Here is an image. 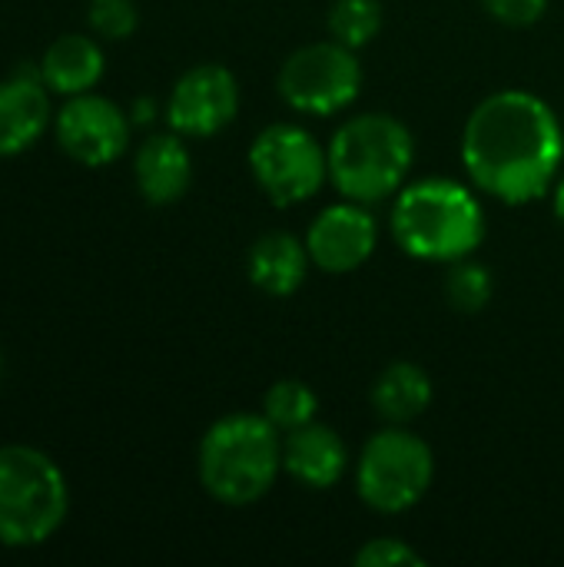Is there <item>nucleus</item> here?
I'll list each match as a JSON object with an SVG mask.
<instances>
[{
	"instance_id": "20e7f679",
	"label": "nucleus",
	"mask_w": 564,
	"mask_h": 567,
	"mask_svg": "<svg viewBox=\"0 0 564 567\" xmlns=\"http://www.w3.org/2000/svg\"><path fill=\"white\" fill-rule=\"evenodd\" d=\"M329 183L356 203H382L396 196L416 163V140L392 113H359L346 120L329 146Z\"/></svg>"
},
{
	"instance_id": "f03ea898",
	"label": "nucleus",
	"mask_w": 564,
	"mask_h": 567,
	"mask_svg": "<svg viewBox=\"0 0 564 567\" xmlns=\"http://www.w3.org/2000/svg\"><path fill=\"white\" fill-rule=\"evenodd\" d=\"M392 236L406 256L422 262L469 259L485 239V209L459 179L429 176L406 183L392 203Z\"/></svg>"
},
{
	"instance_id": "aec40b11",
	"label": "nucleus",
	"mask_w": 564,
	"mask_h": 567,
	"mask_svg": "<svg viewBox=\"0 0 564 567\" xmlns=\"http://www.w3.org/2000/svg\"><path fill=\"white\" fill-rule=\"evenodd\" d=\"M492 296H495V282H492V272L482 262H472V256L452 262V269L445 276V299H449L452 309L482 312L492 302Z\"/></svg>"
},
{
	"instance_id": "b1692460",
	"label": "nucleus",
	"mask_w": 564,
	"mask_h": 567,
	"mask_svg": "<svg viewBox=\"0 0 564 567\" xmlns=\"http://www.w3.org/2000/svg\"><path fill=\"white\" fill-rule=\"evenodd\" d=\"M552 206H555L558 223L564 226V176H558V183H555V189H552Z\"/></svg>"
},
{
	"instance_id": "412c9836",
	"label": "nucleus",
	"mask_w": 564,
	"mask_h": 567,
	"mask_svg": "<svg viewBox=\"0 0 564 567\" xmlns=\"http://www.w3.org/2000/svg\"><path fill=\"white\" fill-rule=\"evenodd\" d=\"M90 30L103 40H126L140 23V10L133 0H90Z\"/></svg>"
},
{
	"instance_id": "7ed1b4c3",
	"label": "nucleus",
	"mask_w": 564,
	"mask_h": 567,
	"mask_svg": "<svg viewBox=\"0 0 564 567\" xmlns=\"http://www.w3.org/2000/svg\"><path fill=\"white\" fill-rule=\"evenodd\" d=\"M196 468L199 485L219 505H256L283 472V432L266 415H223L206 429Z\"/></svg>"
},
{
	"instance_id": "39448f33",
	"label": "nucleus",
	"mask_w": 564,
	"mask_h": 567,
	"mask_svg": "<svg viewBox=\"0 0 564 567\" xmlns=\"http://www.w3.org/2000/svg\"><path fill=\"white\" fill-rule=\"evenodd\" d=\"M70 512V488L57 462L30 445L0 449V545L37 548Z\"/></svg>"
},
{
	"instance_id": "f3484780",
	"label": "nucleus",
	"mask_w": 564,
	"mask_h": 567,
	"mask_svg": "<svg viewBox=\"0 0 564 567\" xmlns=\"http://www.w3.org/2000/svg\"><path fill=\"white\" fill-rule=\"evenodd\" d=\"M432 405V379L416 362H392L372 385V409L389 425H409Z\"/></svg>"
},
{
	"instance_id": "dca6fc26",
	"label": "nucleus",
	"mask_w": 564,
	"mask_h": 567,
	"mask_svg": "<svg viewBox=\"0 0 564 567\" xmlns=\"http://www.w3.org/2000/svg\"><path fill=\"white\" fill-rule=\"evenodd\" d=\"M103 70H106V56L100 43L83 33L57 37L40 60V80L47 83V90L60 96L90 93L103 80Z\"/></svg>"
},
{
	"instance_id": "5701e85b",
	"label": "nucleus",
	"mask_w": 564,
	"mask_h": 567,
	"mask_svg": "<svg viewBox=\"0 0 564 567\" xmlns=\"http://www.w3.org/2000/svg\"><path fill=\"white\" fill-rule=\"evenodd\" d=\"M482 7L505 27H532L545 17L548 0H482Z\"/></svg>"
},
{
	"instance_id": "393cba45",
	"label": "nucleus",
	"mask_w": 564,
	"mask_h": 567,
	"mask_svg": "<svg viewBox=\"0 0 564 567\" xmlns=\"http://www.w3.org/2000/svg\"><path fill=\"white\" fill-rule=\"evenodd\" d=\"M146 120H153V103L150 100H140L133 106V123H146Z\"/></svg>"
},
{
	"instance_id": "2eb2a0df",
	"label": "nucleus",
	"mask_w": 564,
	"mask_h": 567,
	"mask_svg": "<svg viewBox=\"0 0 564 567\" xmlns=\"http://www.w3.org/2000/svg\"><path fill=\"white\" fill-rule=\"evenodd\" d=\"M309 266L312 259L306 239H296L293 233H266L253 243L246 256L249 282L273 299H286L296 289H302Z\"/></svg>"
},
{
	"instance_id": "1a4fd4ad",
	"label": "nucleus",
	"mask_w": 564,
	"mask_h": 567,
	"mask_svg": "<svg viewBox=\"0 0 564 567\" xmlns=\"http://www.w3.org/2000/svg\"><path fill=\"white\" fill-rule=\"evenodd\" d=\"M60 150L80 166H110L130 146V116L106 96L76 93L66 96L53 120Z\"/></svg>"
},
{
	"instance_id": "a211bd4d",
	"label": "nucleus",
	"mask_w": 564,
	"mask_h": 567,
	"mask_svg": "<svg viewBox=\"0 0 564 567\" xmlns=\"http://www.w3.org/2000/svg\"><path fill=\"white\" fill-rule=\"evenodd\" d=\"M316 412H319V395L306 382H299V379H279L263 395V415L283 435H289V432L316 422Z\"/></svg>"
},
{
	"instance_id": "4468645a",
	"label": "nucleus",
	"mask_w": 564,
	"mask_h": 567,
	"mask_svg": "<svg viewBox=\"0 0 564 567\" xmlns=\"http://www.w3.org/2000/svg\"><path fill=\"white\" fill-rule=\"evenodd\" d=\"M50 126L43 80L17 73L0 83V156L27 153Z\"/></svg>"
},
{
	"instance_id": "f8f14e48",
	"label": "nucleus",
	"mask_w": 564,
	"mask_h": 567,
	"mask_svg": "<svg viewBox=\"0 0 564 567\" xmlns=\"http://www.w3.org/2000/svg\"><path fill=\"white\" fill-rule=\"evenodd\" d=\"M283 472L309 492H329L349 472V449L336 429L309 422L283 435Z\"/></svg>"
},
{
	"instance_id": "f257e3e1",
	"label": "nucleus",
	"mask_w": 564,
	"mask_h": 567,
	"mask_svg": "<svg viewBox=\"0 0 564 567\" xmlns=\"http://www.w3.org/2000/svg\"><path fill=\"white\" fill-rule=\"evenodd\" d=\"M562 163V120L529 90L489 93L465 120L462 166L475 189L505 206H529L548 196Z\"/></svg>"
},
{
	"instance_id": "423d86ee",
	"label": "nucleus",
	"mask_w": 564,
	"mask_h": 567,
	"mask_svg": "<svg viewBox=\"0 0 564 567\" xmlns=\"http://www.w3.org/2000/svg\"><path fill=\"white\" fill-rule=\"evenodd\" d=\"M435 478V455L425 439L406 425L376 432L356 462V492L379 515H402L416 508Z\"/></svg>"
},
{
	"instance_id": "a878e982",
	"label": "nucleus",
	"mask_w": 564,
	"mask_h": 567,
	"mask_svg": "<svg viewBox=\"0 0 564 567\" xmlns=\"http://www.w3.org/2000/svg\"><path fill=\"white\" fill-rule=\"evenodd\" d=\"M0 372H3V355H0Z\"/></svg>"
},
{
	"instance_id": "6ab92c4d",
	"label": "nucleus",
	"mask_w": 564,
	"mask_h": 567,
	"mask_svg": "<svg viewBox=\"0 0 564 567\" xmlns=\"http://www.w3.org/2000/svg\"><path fill=\"white\" fill-rule=\"evenodd\" d=\"M326 23H329L332 40L352 50H362L382 30V3L379 0H332Z\"/></svg>"
},
{
	"instance_id": "4be33fe9",
	"label": "nucleus",
	"mask_w": 564,
	"mask_h": 567,
	"mask_svg": "<svg viewBox=\"0 0 564 567\" xmlns=\"http://www.w3.org/2000/svg\"><path fill=\"white\" fill-rule=\"evenodd\" d=\"M359 567H422L425 558L402 538H372L356 551Z\"/></svg>"
},
{
	"instance_id": "bb28decb",
	"label": "nucleus",
	"mask_w": 564,
	"mask_h": 567,
	"mask_svg": "<svg viewBox=\"0 0 564 567\" xmlns=\"http://www.w3.org/2000/svg\"><path fill=\"white\" fill-rule=\"evenodd\" d=\"M562 126H564V116H562Z\"/></svg>"
},
{
	"instance_id": "ddd939ff",
	"label": "nucleus",
	"mask_w": 564,
	"mask_h": 567,
	"mask_svg": "<svg viewBox=\"0 0 564 567\" xmlns=\"http://www.w3.org/2000/svg\"><path fill=\"white\" fill-rule=\"evenodd\" d=\"M133 179L146 203H180L193 183V156L180 133H156L140 143L133 159Z\"/></svg>"
},
{
	"instance_id": "9b49d317",
	"label": "nucleus",
	"mask_w": 564,
	"mask_h": 567,
	"mask_svg": "<svg viewBox=\"0 0 564 567\" xmlns=\"http://www.w3.org/2000/svg\"><path fill=\"white\" fill-rule=\"evenodd\" d=\"M379 246V226L376 216L369 213L366 203L342 199L326 206L309 233H306V249L316 269L329 276H346L362 269Z\"/></svg>"
},
{
	"instance_id": "9d476101",
	"label": "nucleus",
	"mask_w": 564,
	"mask_h": 567,
	"mask_svg": "<svg viewBox=\"0 0 564 567\" xmlns=\"http://www.w3.org/2000/svg\"><path fill=\"white\" fill-rule=\"evenodd\" d=\"M239 113V83L223 63H199L186 70L166 100V123L180 136L206 140L223 133Z\"/></svg>"
},
{
	"instance_id": "6e6552de",
	"label": "nucleus",
	"mask_w": 564,
	"mask_h": 567,
	"mask_svg": "<svg viewBox=\"0 0 564 567\" xmlns=\"http://www.w3.org/2000/svg\"><path fill=\"white\" fill-rule=\"evenodd\" d=\"M249 169L266 199L279 209L309 203L329 179V156L319 140L296 123H273L249 146Z\"/></svg>"
},
{
	"instance_id": "0eeeda50",
	"label": "nucleus",
	"mask_w": 564,
	"mask_h": 567,
	"mask_svg": "<svg viewBox=\"0 0 564 567\" xmlns=\"http://www.w3.org/2000/svg\"><path fill=\"white\" fill-rule=\"evenodd\" d=\"M279 96L306 116H336L349 110L362 90V63L352 47L319 40L293 50L279 66Z\"/></svg>"
}]
</instances>
